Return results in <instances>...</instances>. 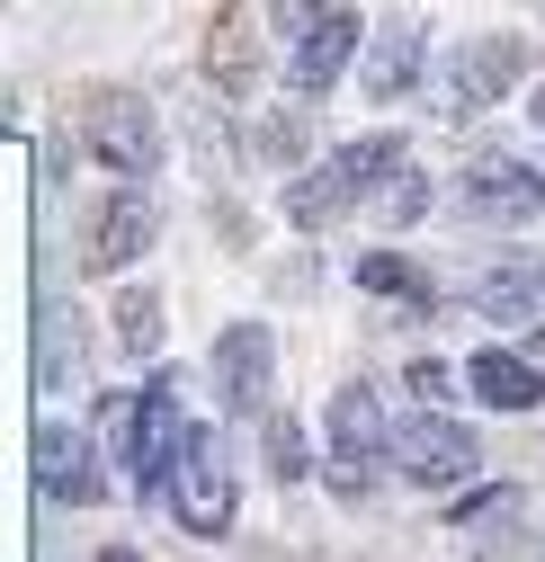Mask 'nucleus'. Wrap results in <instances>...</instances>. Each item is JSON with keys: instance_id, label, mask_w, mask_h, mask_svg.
I'll list each match as a JSON object with an SVG mask.
<instances>
[{"instance_id": "obj_1", "label": "nucleus", "mask_w": 545, "mask_h": 562, "mask_svg": "<svg viewBox=\"0 0 545 562\" xmlns=\"http://www.w3.org/2000/svg\"><path fill=\"white\" fill-rule=\"evenodd\" d=\"M402 170H412V144H402V134H358V144H340L331 161H313L304 179H287V224L322 233V224H340V205H376V188L402 179Z\"/></svg>"}, {"instance_id": "obj_2", "label": "nucleus", "mask_w": 545, "mask_h": 562, "mask_svg": "<svg viewBox=\"0 0 545 562\" xmlns=\"http://www.w3.org/2000/svg\"><path fill=\"white\" fill-rule=\"evenodd\" d=\"M385 473H393V419H385V393L358 375L322 411V482L340 491V501H367Z\"/></svg>"}, {"instance_id": "obj_3", "label": "nucleus", "mask_w": 545, "mask_h": 562, "mask_svg": "<svg viewBox=\"0 0 545 562\" xmlns=\"http://www.w3.org/2000/svg\"><path fill=\"white\" fill-rule=\"evenodd\" d=\"M268 36L287 45V81L296 99H331L349 81V63H367V19L340 10V0H313V10H268Z\"/></svg>"}, {"instance_id": "obj_4", "label": "nucleus", "mask_w": 545, "mask_h": 562, "mask_svg": "<svg viewBox=\"0 0 545 562\" xmlns=\"http://www.w3.org/2000/svg\"><path fill=\"white\" fill-rule=\"evenodd\" d=\"M81 153L108 161L125 188H144L162 170V116H153V99L144 90H90L81 99Z\"/></svg>"}, {"instance_id": "obj_5", "label": "nucleus", "mask_w": 545, "mask_h": 562, "mask_svg": "<svg viewBox=\"0 0 545 562\" xmlns=\"http://www.w3.org/2000/svg\"><path fill=\"white\" fill-rule=\"evenodd\" d=\"M519 72H527V36H510V27L465 36V45H447V54H438V90H430V108H438L447 125H465V116L501 108V90H510Z\"/></svg>"}, {"instance_id": "obj_6", "label": "nucleus", "mask_w": 545, "mask_h": 562, "mask_svg": "<svg viewBox=\"0 0 545 562\" xmlns=\"http://www.w3.org/2000/svg\"><path fill=\"white\" fill-rule=\"evenodd\" d=\"M474 464H483V438H474L456 411H412V419H393V473H402V482L456 491V482H474Z\"/></svg>"}, {"instance_id": "obj_7", "label": "nucleus", "mask_w": 545, "mask_h": 562, "mask_svg": "<svg viewBox=\"0 0 545 562\" xmlns=\"http://www.w3.org/2000/svg\"><path fill=\"white\" fill-rule=\"evenodd\" d=\"M170 518H179L197 544L233 536V464H224V447H215L207 419H197L188 447H179V473H170Z\"/></svg>"}, {"instance_id": "obj_8", "label": "nucleus", "mask_w": 545, "mask_h": 562, "mask_svg": "<svg viewBox=\"0 0 545 562\" xmlns=\"http://www.w3.org/2000/svg\"><path fill=\"white\" fill-rule=\"evenodd\" d=\"M268 393H278V339H268V322H233L215 339V402L233 419H278Z\"/></svg>"}, {"instance_id": "obj_9", "label": "nucleus", "mask_w": 545, "mask_h": 562, "mask_svg": "<svg viewBox=\"0 0 545 562\" xmlns=\"http://www.w3.org/2000/svg\"><path fill=\"white\" fill-rule=\"evenodd\" d=\"M465 215L474 224H545V170L519 153H474L465 161Z\"/></svg>"}, {"instance_id": "obj_10", "label": "nucleus", "mask_w": 545, "mask_h": 562, "mask_svg": "<svg viewBox=\"0 0 545 562\" xmlns=\"http://www.w3.org/2000/svg\"><path fill=\"white\" fill-rule=\"evenodd\" d=\"M153 233H162L153 188H116V196H99V215H90V233H81V268L108 277V268H125V259H144Z\"/></svg>"}, {"instance_id": "obj_11", "label": "nucleus", "mask_w": 545, "mask_h": 562, "mask_svg": "<svg viewBox=\"0 0 545 562\" xmlns=\"http://www.w3.org/2000/svg\"><path fill=\"white\" fill-rule=\"evenodd\" d=\"M421 81H430V27L421 19H385L376 45H367V63H358V90L393 108V99H412Z\"/></svg>"}, {"instance_id": "obj_12", "label": "nucleus", "mask_w": 545, "mask_h": 562, "mask_svg": "<svg viewBox=\"0 0 545 562\" xmlns=\"http://www.w3.org/2000/svg\"><path fill=\"white\" fill-rule=\"evenodd\" d=\"M474 304L483 322H545V250H501L483 277H474Z\"/></svg>"}, {"instance_id": "obj_13", "label": "nucleus", "mask_w": 545, "mask_h": 562, "mask_svg": "<svg viewBox=\"0 0 545 562\" xmlns=\"http://www.w3.org/2000/svg\"><path fill=\"white\" fill-rule=\"evenodd\" d=\"M188 429H197V419H179L170 384H144V438H134V473H125V482H134V491H170Z\"/></svg>"}, {"instance_id": "obj_14", "label": "nucleus", "mask_w": 545, "mask_h": 562, "mask_svg": "<svg viewBox=\"0 0 545 562\" xmlns=\"http://www.w3.org/2000/svg\"><path fill=\"white\" fill-rule=\"evenodd\" d=\"M465 393L483 411H545V367L519 348H474L465 358Z\"/></svg>"}, {"instance_id": "obj_15", "label": "nucleus", "mask_w": 545, "mask_h": 562, "mask_svg": "<svg viewBox=\"0 0 545 562\" xmlns=\"http://www.w3.org/2000/svg\"><path fill=\"white\" fill-rule=\"evenodd\" d=\"M99 438L90 429H54V419H45V429H36V491H45V501L63 509V501H90V491H99Z\"/></svg>"}, {"instance_id": "obj_16", "label": "nucleus", "mask_w": 545, "mask_h": 562, "mask_svg": "<svg viewBox=\"0 0 545 562\" xmlns=\"http://www.w3.org/2000/svg\"><path fill=\"white\" fill-rule=\"evenodd\" d=\"M358 295H393V304H438V286H430V277L412 268V259H402V250H367L358 268Z\"/></svg>"}, {"instance_id": "obj_17", "label": "nucleus", "mask_w": 545, "mask_h": 562, "mask_svg": "<svg viewBox=\"0 0 545 562\" xmlns=\"http://www.w3.org/2000/svg\"><path fill=\"white\" fill-rule=\"evenodd\" d=\"M90 438L116 473H134V438H144V393H99V419H90Z\"/></svg>"}, {"instance_id": "obj_18", "label": "nucleus", "mask_w": 545, "mask_h": 562, "mask_svg": "<svg viewBox=\"0 0 545 562\" xmlns=\"http://www.w3.org/2000/svg\"><path fill=\"white\" fill-rule=\"evenodd\" d=\"M162 330H170V313H162V295H153V286L116 295V339H125V358H153Z\"/></svg>"}, {"instance_id": "obj_19", "label": "nucleus", "mask_w": 545, "mask_h": 562, "mask_svg": "<svg viewBox=\"0 0 545 562\" xmlns=\"http://www.w3.org/2000/svg\"><path fill=\"white\" fill-rule=\"evenodd\" d=\"M251 161H259V170H296V161H304V116H259V125H251ZM296 179H304V170H296Z\"/></svg>"}, {"instance_id": "obj_20", "label": "nucleus", "mask_w": 545, "mask_h": 562, "mask_svg": "<svg viewBox=\"0 0 545 562\" xmlns=\"http://www.w3.org/2000/svg\"><path fill=\"white\" fill-rule=\"evenodd\" d=\"M259 438H268V473H278V482H304V473H313V438H304L296 411H278Z\"/></svg>"}, {"instance_id": "obj_21", "label": "nucleus", "mask_w": 545, "mask_h": 562, "mask_svg": "<svg viewBox=\"0 0 545 562\" xmlns=\"http://www.w3.org/2000/svg\"><path fill=\"white\" fill-rule=\"evenodd\" d=\"M376 215H385L393 233H402V224H421V215H430V170L412 161L402 179H385V188H376Z\"/></svg>"}, {"instance_id": "obj_22", "label": "nucleus", "mask_w": 545, "mask_h": 562, "mask_svg": "<svg viewBox=\"0 0 545 562\" xmlns=\"http://www.w3.org/2000/svg\"><path fill=\"white\" fill-rule=\"evenodd\" d=\"M215 72H224L215 90H233V99H242V90H251V72H259V63H251V27H242V19L215 36Z\"/></svg>"}, {"instance_id": "obj_23", "label": "nucleus", "mask_w": 545, "mask_h": 562, "mask_svg": "<svg viewBox=\"0 0 545 562\" xmlns=\"http://www.w3.org/2000/svg\"><path fill=\"white\" fill-rule=\"evenodd\" d=\"M63 330H81V322H63V304H45V322H36V358H45L36 375H45V384H63V358L81 367V348H63Z\"/></svg>"}, {"instance_id": "obj_24", "label": "nucleus", "mask_w": 545, "mask_h": 562, "mask_svg": "<svg viewBox=\"0 0 545 562\" xmlns=\"http://www.w3.org/2000/svg\"><path fill=\"white\" fill-rule=\"evenodd\" d=\"M412 393H421V411H447V393H456V367H447V358H421V367H412Z\"/></svg>"}, {"instance_id": "obj_25", "label": "nucleus", "mask_w": 545, "mask_h": 562, "mask_svg": "<svg viewBox=\"0 0 545 562\" xmlns=\"http://www.w3.org/2000/svg\"><path fill=\"white\" fill-rule=\"evenodd\" d=\"M99 562H144V553H134V544H108V553H99Z\"/></svg>"}, {"instance_id": "obj_26", "label": "nucleus", "mask_w": 545, "mask_h": 562, "mask_svg": "<svg viewBox=\"0 0 545 562\" xmlns=\"http://www.w3.org/2000/svg\"><path fill=\"white\" fill-rule=\"evenodd\" d=\"M527 108H536V125H545V81H536V99H527Z\"/></svg>"}]
</instances>
